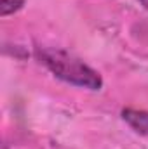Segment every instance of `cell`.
Segmentation results:
<instances>
[{
  "label": "cell",
  "instance_id": "cell-4",
  "mask_svg": "<svg viewBox=\"0 0 148 149\" xmlns=\"http://www.w3.org/2000/svg\"><path fill=\"white\" fill-rule=\"evenodd\" d=\"M140 3H141V5H143V7L148 10V0H140Z\"/></svg>",
  "mask_w": 148,
  "mask_h": 149
},
{
  "label": "cell",
  "instance_id": "cell-2",
  "mask_svg": "<svg viewBox=\"0 0 148 149\" xmlns=\"http://www.w3.org/2000/svg\"><path fill=\"white\" fill-rule=\"evenodd\" d=\"M120 116L136 134L148 137V111L136 108H124Z\"/></svg>",
  "mask_w": 148,
  "mask_h": 149
},
{
  "label": "cell",
  "instance_id": "cell-1",
  "mask_svg": "<svg viewBox=\"0 0 148 149\" xmlns=\"http://www.w3.org/2000/svg\"><path fill=\"white\" fill-rule=\"evenodd\" d=\"M35 57L56 78H59L61 81H65L68 85L85 88V90H92V92H98L103 88V76L94 68L85 64L80 57L70 54L65 49L37 47Z\"/></svg>",
  "mask_w": 148,
  "mask_h": 149
},
{
  "label": "cell",
  "instance_id": "cell-3",
  "mask_svg": "<svg viewBox=\"0 0 148 149\" xmlns=\"http://www.w3.org/2000/svg\"><path fill=\"white\" fill-rule=\"evenodd\" d=\"M25 7V0H0V16L7 17L11 14L19 12Z\"/></svg>",
  "mask_w": 148,
  "mask_h": 149
}]
</instances>
